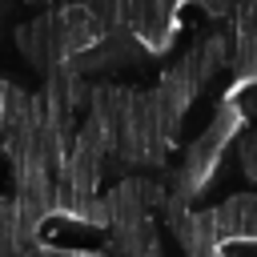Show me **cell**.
Listing matches in <instances>:
<instances>
[{"label":"cell","instance_id":"cell-2","mask_svg":"<svg viewBox=\"0 0 257 257\" xmlns=\"http://www.w3.org/2000/svg\"><path fill=\"white\" fill-rule=\"evenodd\" d=\"M229 153L237 157V169L245 173V181H253V185H257V124L241 128V133L229 141Z\"/></svg>","mask_w":257,"mask_h":257},{"label":"cell","instance_id":"cell-1","mask_svg":"<svg viewBox=\"0 0 257 257\" xmlns=\"http://www.w3.org/2000/svg\"><path fill=\"white\" fill-rule=\"evenodd\" d=\"M205 217H209L213 237L221 245L257 241V193H229L225 201L205 209Z\"/></svg>","mask_w":257,"mask_h":257},{"label":"cell","instance_id":"cell-3","mask_svg":"<svg viewBox=\"0 0 257 257\" xmlns=\"http://www.w3.org/2000/svg\"><path fill=\"white\" fill-rule=\"evenodd\" d=\"M32 4H48V0H32Z\"/></svg>","mask_w":257,"mask_h":257}]
</instances>
